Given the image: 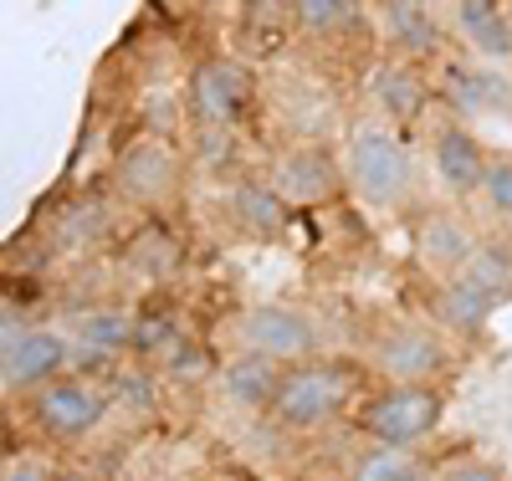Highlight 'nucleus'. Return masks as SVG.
Masks as SVG:
<instances>
[{
	"instance_id": "f257e3e1",
	"label": "nucleus",
	"mask_w": 512,
	"mask_h": 481,
	"mask_svg": "<svg viewBox=\"0 0 512 481\" xmlns=\"http://www.w3.org/2000/svg\"><path fill=\"white\" fill-rule=\"evenodd\" d=\"M344 174L349 190L374 205V210H405L415 195V159L410 144L395 123H384L379 113L359 118L344 139Z\"/></svg>"
},
{
	"instance_id": "f03ea898",
	"label": "nucleus",
	"mask_w": 512,
	"mask_h": 481,
	"mask_svg": "<svg viewBox=\"0 0 512 481\" xmlns=\"http://www.w3.org/2000/svg\"><path fill=\"white\" fill-rule=\"evenodd\" d=\"M354 389H359V374L349 364H338V359L287 364L272 415L287 430H313V425H328L333 415H344L349 400H354Z\"/></svg>"
},
{
	"instance_id": "7ed1b4c3",
	"label": "nucleus",
	"mask_w": 512,
	"mask_h": 481,
	"mask_svg": "<svg viewBox=\"0 0 512 481\" xmlns=\"http://www.w3.org/2000/svg\"><path fill=\"white\" fill-rule=\"evenodd\" d=\"M108 405H113V389L82 379V374H62L52 384H41L36 395H26L31 430L52 446H72V441H82V435H93L103 425Z\"/></svg>"
},
{
	"instance_id": "20e7f679",
	"label": "nucleus",
	"mask_w": 512,
	"mask_h": 481,
	"mask_svg": "<svg viewBox=\"0 0 512 481\" xmlns=\"http://www.w3.org/2000/svg\"><path fill=\"white\" fill-rule=\"evenodd\" d=\"M441 415H446V400H441L436 384H390V389H379L374 400H364L359 425L374 446L415 451L420 441L436 435Z\"/></svg>"
},
{
	"instance_id": "39448f33",
	"label": "nucleus",
	"mask_w": 512,
	"mask_h": 481,
	"mask_svg": "<svg viewBox=\"0 0 512 481\" xmlns=\"http://www.w3.org/2000/svg\"><path fill=\"white\" fill-rule=\"evenodd\" d=\"M236 343L251 348V354H262V359H277V364H308L323 348V328L303 308L256 302V308H246L236 318Z\"/></svg>"
},
{
	"instance_id": "423d86ee",
	"label": "nucleus",
	"mask_w": 512,
	"mask_h": 481,
	"mask_svg": "<svg viewBox=\"0 0 512 481\" xmlns=\"http://www.w3.org/2000/svg\"><path fill=\"white\" fill-rule=\"evenodd\" d=\"M369 364L390 384H436L446 374L451 354H446V343L425 323H390V328L374 333Z\"/></svg>"
},
{
	"instance_id": "0eeeda50",
	"label": "nucleus",
	"mask_w": 512,
	"mask_h": 481,
	"mask_svg": "<svg viewBox=\"0 0 512 481\" xmlns=\"http://www.w3.org/2000/svg\"><path fill=\"white\" fill-rule=\"evenodd\" d=\"M72 369V338L57 328H11L6 318V364H0V384L6 395H36L41 384H52Z\"/></svg>"
},
{
	"instance_id": "6e6552de",
	"label": "nucleus",
	"mask_w": 512,
	"mask_h": 481,
	"mask_svg": "<svg viewBox=\"0 0 512 481\" xmlns=\"http://www.w3.org/2000/svg\"><path fill=\"white\" fill-rule=\"evenodd\" d=\"M113 190L134 205H164L180 195V149L169 139H134L113 164Z\"/></svg>"
},
{
	"instance_id": "1a4fd4ad",
	"label": "nucleus",
	"mask_w": 512,
	"mask_h": 481,
	"mask_svg": "<svg viewBox=\"0 0 512 481\" xmlns=\"http://www.w3.org/2000/svg\"><path fill=\"white\" fill-rule=\"evenodd\" d=\"M287 205H328L338 190L349 185V174H344V164L333 159V149H323V144H292L287 154H277V164H272V180H267Z\"/></svg>"
},
{
	"instance_id": "9d476101",
	"label": "nucleus",
	"mask_w": 512,
	"mask_h": 481,
	"mask_svg": "<svg viewBox=\"0 0 512 481\" xmlns=\"http://www.w3.org/2000/svg\"><path fill=\"white\" fill-rule=\"evenodd\" d=\"M256 103V87H251V72L241 62H200L195 77H190V113L195 123L205 128H231L251 113Z\"/></svg>"
},
{
	"instance_id": "9b49d317",
	"label": "nucleus",
	"mask_w": 512,
	"mask_h": 481,
	"mask_svg": "<svg viewBox=\"0 0 512 481\" xmlns=\"http://www.w3.org/2000/svg\"><path fill=\"white\" fill-rule=\"evenodd\" d=\"M487 164H492V154L482 149V139L461 118H436V128H431V169H436V180L451 200L482 195Z\"/></svg>"
},
{
	"instance_id": "f8f14e48",
	"label": "nucleus",
	"mask_w": 512,
	"mask_h": 481,
	"mask_svg": "<svg viewBox=\"0 0 512 481\" xmlns=\"http://www.w3.org/2000/svg\"><path fill=\"white\" fill-rule=\"evenodd\" d=\"M477 246H482L477 226L466 221L461 210H451V205L425 210L420 226H415V256H420L431 272H441V277H456L466 261L477 256Z\"/></svg>"
},
{
	"instance_id": "ddd939ff",
	"label": "nucleus",
	"mask_w": 512,
	"mask_h": 481,
	"mask_svg": "<svg viewBox=\"0 0 512 481\" xmlns=\"http://www.w3.org/2000/svg\"><path fill=\"white\" fill-rule=\"evenodd\" d=\"M369 93H374L379 118L395 123V128L425 118V108H431V87H425V77H420V62H405V57L379 62L374 77H369Z\"/></svg>"
},
{
	"instance_id": "4468645a",
	"label": "nucleus",
	"mask_w": 512,
	"mask_h": 481,
	"mask_svg": "<svg viewBox=\"0 0 512 481\" xmlns=\"http://www.w3.org/2000/svg\"><path fill=\"white\" fill-rule=\"evenodd\" d=\"M379 31L390 41V52L405 62H431L441 52V21L420 0H379Z\"/></svg>"
},
{
	"instance_id": "2eb2a0df",
	"label": "nucleus",
	"mask_w": 512,
	"mask_h": 481,
	"mask_svg": "<svg viewBox=\"0 0 512 481\" xmlns=\"http://www.w3.org/2000/svg\"><path fill=\"white\" fill-rule=\"evenodd\" d=\"M436 93H441L446 113H456V118H482V113H497L502 103H512V82H502L492 67L446 62Z\"/></svg>"
},
{
	"instance_id": "dca6fc26",
	"label": "nucleus",
	"mask_w": 512,
	"mask_h": 481,
	"mask_svg": "<svg viewBox=\"0 0 512 481\" xmlns=\"http://www.w3.org/2000/svg\"><path fill=\"white\" fill-rule=\"evenodd\" d=\"M451 26L482 62H512V16L502 0H451Z\"/></svg>"
},
{
	"instance_id": "f3484780",
	"label": "nucleus",
	"mask_w": 512,
	"mask_h": 481,
	"mask_svg": "<svg viewBox=\"0 0 512 481\" xmlns=\"http://www.w3.org/2000/svg\"><path fill=\"white\" fill-rule=\"evenodd\" d=\"M282 374H287V364L262 359V354H251V348H241L236 359L221 364V395H226L236 410H256V415H262V410L277 405Z\"/></svg>"
},
{
	"instance_id": "a211bd4d",
	"label": "nucleus",
	"mask_w": 512,
	"mask_h": 481,
	"mask_svg": "<svg viewBox=\"0 0 512 481\" xmlns=\"http://www.w3.org/2000/svg\"><path fill=\"white\" fill-rule=\"evenodd\" d=\"M431 318L446 328V333H461V338H477L492 318V302L461 277H441L436 292H431Z\"/></svg>"
},
{
	"instance_id": "6ab92c4d",
	"label": "nucleus",
	"mask_w": 512,
	"mask_h": 481,
	"mask_svg": "<svg viewBox=\"0 0 512 481\" xmlns=\"http://www.w3.org/2000/svg\"><path fill=\"white\" fill-rule=\"evenodd\" d=\"M231 210H236V221H241V231H251V236H282L287 231V200L272 190V185H236V195H231Z\"/></svg>"
},
{
	"instance_id": "aec40b11",
	"label": "nucleus",
	"mask_w": 512,
	"mask_h": 481,
	"mask_svg": "<svg viewBox=\"0 0 512 481\" xmlns=\"http://www.w3.org/2000/svg\"><path fill=\"white\" fill-rule=\"evenodd\" d=\"M456 277H461V282H472V287L492 302V308H497V302H512V246H502V241H482L477 256L466 261Z\"/></svg>"
},
{
	"instance_id": "412c9836",
	"label": "nucleus",
	"mask_w": 512,
	"mask_h": 481,
	"mask_svg": "<svg viewBox=\"0 0 512 481\" xmlns=\"http://www.w3.org/2000/svg\"><path fill=\"white\" fill-rule=\"evenodd\" d=\"M292 26L308 41H333L359 26V6L354 0H292Z\"/></svg>"
},
{
	"instance_id": "4be33fe9",
	"label": "nucleus",
	"mask_w": 512,
	"mask_h": 481,
	"mask_svg": "<svg viewBox=\"0 0 512 481\" xmlns=\"http://www.w3.org/2000/svg\"><path fill=\"white\" fill-rule=\"evenodd\" d=\"M349 481H425V466H420L415 451H400V446H369V451L354 456Z\"/></svg>"
},
{
	"instance_id": "5701e85b",
	"label": "nucleus",
	"mask_w": 512,
	"mask_h": 481,
	"mask_svg": "<svg viewBox=\"0 0 512 481\" xmlns=\"http://www.w3.org/2000/svg\"><path fill=\"white\" fill-rule=\"evenodd\" d=\"M482 205L497 215L502 226H512V159H507V154H492V164H487V180H482Z\"/></svg>"
},
{
	"instance_id": "b1692460",
	"label": "nucleus",
	"mask_w": 512,
	"mask_h": 481,
	"mask_svg": "<svg viewBox=\"0 0 512 481\" xmlns=\"http://www.w3.org/2000/svg\"><path fill=\"white\" fill-rule=\"evenodd\" d=\"M154 374L159 369H149V364H128V369H118V379H113V400H123V405H154Z\"/></svg>"
},
{
	"instance_id": "393cba45",
	"label": "nucleus",
	"mask_w": 512,
	"mask_h": 481,
	"mask_svg": "<svg viewBox=\"0 0 512 481\" xmlns=\"http://www.w3.org/2000/svg\"><path fill=\"white\" fill-rule=\"evenodd\" d=\"M441 481H507V476H502V466H492L482 456H466V461H451L441 471Z\"/></svg>"
},
{
	"instance_id": "a878e982",
	"label": "nucleus",
	"mask_w": 512,
	"mask_h": 481,
	"mask_svg": "<svg viewBox=\"0 0 512 481\" xmlns=\"http://www.w3.org/2000/svg\"><path fill=\"white\" fill-rule=\"evenodd\" d=\"M195 144H200V164H226V154H231V128H205V123H195Z\"/></svg>"
},
{
	"instance_id": "bb28decb",
	"label": "nucleus",
	"mask_w": 512,
	"mask_h": 481,
	"mask_svg": "<svg viewBox=\"0 0 512 481\" xmlns=\"http://www.w3.org/2000/svg\"><path fill=\"white\" fill-rule=\"evenodd\" d=\"M6 481H52V471L41 466V461H31V456H21V461L6 466Z\"/></svg>"
},
{
	"instance_id": "cd10ccee",
	"label": "nucleus",
	"mask_w": 512,
	"mask_h": 481,
	"mask_svg": "<svg viewBox=\"0 0 512 481\" xmlns=\"http://www.w3.org/2000/svg\"><path fill=\"white\" fill-rule=\"evenodd\" d=\"M52 481H103V476L98 471H57Z\"/></svg>"
},
{
	"instance_id": "c85d7f7f",
	"label": "nucleus",
	"mask_w": 512,
	"mask_h": 481,
	"mask_svg": "<svg viewBox=\"0 0 512 481\" xmlns=\"http://www.w3.org/2000/svg\"><path fill=\"white\" fill-rule=\"evenodd\" d=\"M420 6H436V0H420ZM446 6H451V0H446Z\"/></svg>"
}]
</instances>
